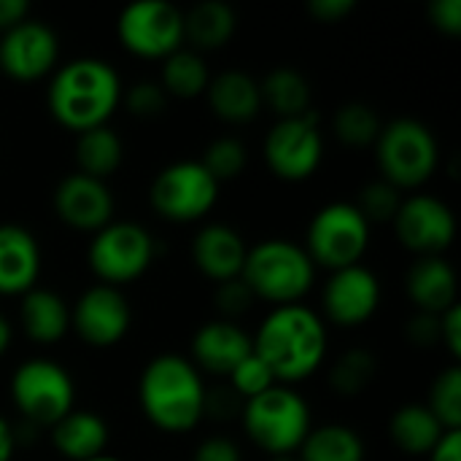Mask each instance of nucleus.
<instances>
[{
    "label": "nucleus",
    "instance_id": "nucleus-1",
    "mask_svg": "<svg viewBox=\"0 0 461 461\" xmlns=\"http://www.w3.org/2000/svg\"><path fill=\"white\" fill-rule=\"evenodd\" d=\"M254 354L270 367L278 384H297L313 375L327 359V321L308 305H278L257 327Z\"/></svg>",
    "mask_w": 461,
    "mask_h": 461
},
{
    "label": "nucleus",
    "instance_id": "nucleus-2",
    "mask_svg": "<svg viewBox=\"0 0 461 461\" xmlns=\"http://www.w3.org/2000/svg\"><path fill=\"white\" fill-rule=\"evenodd\" d=\"M124 95L116 68L100 57H76L51 73L46 105L51 116L76 135L108 124Z\"/></svg>",
    "mask_w": 461,
    "mask_h": 461
},
{
    "label": "nucleus",
    "instance_id": "nucleus-3",
    "mask_svg": "<svg viewBox=\"0 0 461 461\" xmlns=\"http://www.w3.org/2000/svg\"><path fill=\"white\" fill-rule=\"evenodd\" d=\"M208 389L203 373L181 354L154 357L138 381L143 416L167 435H186L205 419Z\"/></svg>",
    "mask_w": 461,
    "mask_h": 461
},
{
    "label": "nucleus",
    "instance_id": "nucleus-4",
    "mask_svg": "<svg viewBox=\"0 0 461 461\" xmlns=\"http://www.w3.org/2000/svg\"><path fill=\"white\" fill-rule=\"evenodd\" d=\"M240 278L254 300H265L273 308L294 305L311 292L316 265L303 246L284 238H267L249 249Z\"/></svg>",
    "mask_w": 461,
    "mask_h": 461
},
{
    "label": "nucleus",
    "instance_id": "nucleus-5",
    "mask_svg": "<svg viewBox=\"0 0 461 461\" xmlns=\"http://www.w3.org/2000/svg\"><path fill=\"white\" fill-rule=\"evenodd\" d=\"M243 429L270 456H292L313 429L305 397L284 384L243 402Z\"/></svg>",
    "mask_w": 461,
    "mask_h": 461
},
{
    "label": "nucleus",
    "instance_id": "nucleus-6",
    "mask_svg": "<svg viewBox=\"0 0 461 461\" xmlns=\"http://www.w3.org/2000/svg\"><path fill=\"white\" fill-rule=\"evenodd\" d=\"M375 157L384 181L402 192L416 189L432 178V173L438 170L440 149L435 132L424 122L413 116H400L381 127V135L375 140Z\"/></svg>",
    "mask_w": 461,
    "mask_h": 461
},
{
    "label": "nucleus",
    "instance_id": "nucleus-7",
    "mask_svg": "<svg viewBox=\"0 0 461 461\" xmlns=\"http://www.w3.org/2000/svg\"><path fill=\"white\" fill-rule=\"evenodd\" d=\"M370 246V224L359 213L357 203H327L313 213L305 230V251L313 265L340 270L359 265Z\"/></svg>",
    "mask_w": 461,
    "mask_h": 461
},
{
    "label": "nucleus",
    "instance_id": "nucleus-8",
    "mask_svg": "<svg viewBox=\"0 0 461 461\" xmlns=\"http://www.w3.org/2000/svg\"><path fill=\"white\" fill-rule=\"evenodd\" d=\"M157 246L151 232L138 221H108L97 230L86 249V262L100 284L124 286L138 281L154 262Z\"/></svg>",
    "mask_w": 461,
    "mask_h": 461
},
{
    "label": "nucleus",
    "instance_id": "nucleus-9",
    "mask_svg": "<svg viewBox=\"0 0 461 461\" xmlns=\"http://www.w3.org/2000/svg\"><path fill=\"white\" fill-rule=\"evenodd\" d=\"M11 400L16 411L41 427H51L73 411L76 384L70 373L46 357L24 359L11 375Z\"/></svg>",
    "mask_w": 461,
    "mask_h": 461
},
{
    "label": "nucleus",
    "instance_id": "nucleus-10",
    "mask_svg": "<svg viewBox=\"0 0 461 461\" xmlns=\"http://www.w3.org/2000/svg\"><path fill=\"white\" fill-rule=\"evenodd\" d=\"M219 186L221 184L203 167L200 159H178L154 176L149 203L162 219L189 224L211 213L219 200Z\"/></svg>",
    "mask_w": 461,
    "mask_h": 461
},
{
    "label": "nucleus",
    "instance_id": "nucleus-11",
    "mask_svg": "<svg viewBox=\"0 0 461 461\" xmlns=\"http://www.w3.org/2000/svg\"><path fill=\"white\" fill-rule=\"evenodd\" d=\"M116 32L130 54L165 59L184 46V11L167 0H138L119 14Z\"/></svg>",
    "mask_w": 461,
    "mask_h": 461
},
{
    "label": "nucleus",
    "instance_id": "nucleus-12",
    "mask_svg": "<svg viewBox=\"0 0 461 461\" xmlns=\"http://www.w3.org/2000/svg\"><path fill=\"white\" fill-rule=\"evenodd\" d=\"M262 154L273 176H278L281 181L311 178L324 157V138L316 111L305 116L278 119L265 135Z\"/></svg>",
    "mask_w": 461,
    "mask_h": 461
},
{
    "label": "nucleus",
    "instance_id": "nucleus-13",
    "mask_svg": "<svg viewBox=\"0 0 461 461\" xmlns=\"http://www.w3.org/2000/svg\"><path fill=\"white\" fill-rule=\"evenodd\" d=\"M392 224L400 243L421 257H440L456 238V216L435 194L402 197Z\"/></svg>",
    "mask_w": 461,
    "mask_h": 461
},
{
    "label": "nucleus",
    "instance_id": "nucleus-14",
    "mask_svg": "<svg viewBox=\"0 0 461 461\" xmlns=\"http://www.w3.org/2000/svg\"><path fill=\"white\" fill-rule=\"evenodd\" d=\"M59 38L41 19H24L0 38V73L16 81H38L57 70Z\"/></svg>",
    "mask_w": 461,
    "mask_h": 461
},
{
    "label": "nucleus",
    "instance_id": "nucleus-15",
    "mask_svg": "<svg viewBox=\"0 0 461 461\" xmlns=\"http://www.w3.org/2000/svg\"><path fill=\"white\" fill-rule=\"evenodd\" d=\"M321 308H324V319L332 321L335 327L343 330L362 327L381 308L378 276L362 262L332 270L321 292Z\"/></svg>",
    "mask_w": 461,
    "mask_h": 461
},
{
    "label": "nucleus",
    "instance_id": "nucleus-16",
    "mask_svg": "<svg viewBox=\"0 0 461 461\" xmlns=\"http://www.w3.org/2000/svg\"><path fill=\"white\" fill-rule=\"evenodd\" d=\"M132 321L130 303L122 289L108 284H95L76 300L70 311V327L92 348L116 346Z\"/></svg>",
    "mask_w": 461,
    "mask_h": 461
},
{
    "label": "nucleus",
    "instance_id": "nucleus-17",
    "mask_svg": "<svg viewBox=\"0 0 461 461\" xmlns=\"http://www.w3.org/2000/svg\"><path fill=\"white\" fill-rule=\"evenodd\" d=\"M54 211L62 224L95 235L108 221H113V194L105 181L76 170L57 184Z\"/></svg>",
    "mask_w": 461,
    "mask_h": 461
},
{
    "label": "nucleus",
    "instance_id": "nucleus-18",
    "mask_svg": "<svg viewBox=\"0 0 461 461\" xmlns=\"http://www.w3.org/2000/svg\"><path fill=\"white\" fill-rule=\"evenodd\" d=\"M251 351V335L227 319H211L192 335V365L200 373L230 375Z\"/></svg>",
    "mask_w": 461,
    "mask_h": 461
},
{
    "label": "nucleus",
    "instance_id": "nucleus-19",
    "mask_svg": "<svg viewBox=\"0 0 461 461\" xmlns=\"http://www.w3.org/2000/svg\"><path fill=\"white\" fill-rule=\"evenodd\" d=\"M246 254H249V246H246L243 235L235 227L221 224V221L200 227L192 240L194 267L216 284L240 278Z\"/></svg>",
    "mask_w": 461,
    "mask_h": 461
},
{
    "label": "nucleus",
    "instance_id": "nucleus-20",
    "mask_svg": "<svg viewBox=\"0 0 461 461\" xmlns=\"http://www.w3.org/2000/svg\"><path fill=\"white\" fill-rule=\"evenodd\" d=\"M41 276V246L22 224H0V294H27Z\"/></svg>",
    "mask_w": 461,
    "mask_h": 461
},
{
    "label": "nucleus",
    "instance_id": "nucleus-21",
    "mask_svg": "<svg viewBox=\"0 0 461 461\" xmlns=\"http://www.w3.org/2000/svg\"><path fill=\"white\" fill-rule=\"evenodd\" d=\"M405 289L419 313L440 316L459 303L456 270L443 257H421L413 262L405 278Z\"/></svg>",
    "mask_w": 461,
    "mask_h": 461
},
{
    "label": "nucleus",
    "instance_id": "nucleus-22",
    "mask_svg": "<svg viewBox=\"0 0 461 461\" xmlns=\"http://www.w3.org/2000/svg\"><path fill=\"white\" fill-rule=\"evenodd\" d=\"M51 443L68 461H89L105 454L108 424L92 411H70L51 424Z\"/></svg>",
    "mask_w": 461,
    "mask_h": 461
},
{
    "label": "nucleus",
    "instance_id": "nucleus-23",
    "mask_svg": "<svg viewBox=\"0 0 461 461\" xmlns=\"http://www.w3.org/2000/svg\"><path fill=\"white\" fill-rule=\"evenodd\" d=\"M205 95H208L211 111L230 124L251 122L262 111L259 81L249 76L246 70H224L213 76Z\"/></svg>",
    "mask_w": 461,
    "mask_h": 461
},
{
    "label": "nucleus",
    "instance_id": "nucleus-24",
    "mask_svg": "<svg viewBox=\"0 0 461 461\" xmlns=\"http://www.w3.org/2000/svg\"><path fill=\"white\" fill-rule=\"evenodd\" d=\"M19 324L35 343H57L70 330V305L51 289H30L19 303Z\"/></svg>",
    "mask_w": 461,
    "mask_h": 461
},
{
    "label": "nucleus",
    "instance_id": "nucleus-25",
    "mask_svg": "<svg viewBox=\"0 0 461 461\" xmlns=\"http://www.w3.org/2000/svg\"><path fill=\"white\" fill-rule=\"evenodd\" d=\"M446 432L424 402H408L389 419V438L408 456H429Z\"/></svg>",
    "mask_w": 461,
    "mask_h": 461
},
{
    "label": "nucleus",
    "instance_id": "nucleus-26",
    "mask_svg": "<svg viewBox=\"0 0 461 461\" xmlns=\"http://www.w3.org/2000/svg\"><path fill=\"white\" fill-rule=\"evenodd\" d=\"M235 27L238 16L232 5L221 0L197 3L184 14V41H189L194 51H213L227 46L235 35Z\"/></svg>",
    "mask_w": 461,
    "mask_h": 461
},
{
    "label": "nucleus",
    "instance_id": "nucleus-27",
    "mask_svg": "<svg viewBox=\"0 0 461 461\" xmlns=\"http://www.w3.org/2000/svg\"><path fill=\"white\" fill-rule=\"evenodd\" d=\"M259 92H262V105L278 113V119L311 113L313 89H311V81L297 68L284 65V68L270 70L259 81Z\"/></svg>",
    "mask_w": 461,
    "mask_h": 461
},
{
    "label": "nucleus",
    "instance_id": "nucleus-28",
    "mask_svg": "<svg viewBox=\"0 0 461 461\" xmlns=\"http://www.w3.org/2000/svg\"><path fill=\"white\" fill-rule=\"evenodd\" d=\"M122 159H124V143L113 127L100 124V127L78 132V138H76L78 173L105 181L108 176H113L119 170Z\"/></svg>",
    "mask_w": 461,
    "mask_h": 461
},
{
    "label": "nucleus",
    "instance_id": "nucleus-29",
    "mask_svg": "<svg viewBox=\"0 0 461 461\" xmlns=\"http://www.w3.org/2000/svg\"><path fill=\"white\" fill-rule=\"evenodd\" d=\"M300 461H365V440L354 427L346 424H321L308 432L303 440Z\"/></svg>",
    "mask_w": 461,
    "mask_h": 461
},
{
    "label": "nucleus",
    "instance_id": "nucleus-30",
    "mask_svg": "<svg viewBox=\"0 0 461 461\" xmlns=\"http://www.w3.org/2000/svg\"><path fill=\"white\" fill-rule=\"evenodd\" d=\"M159 84L167 97H181V100L200 97L211 84L205 57L194 49L181 46L178 51H173L162 59V81Z\"/></svg>",
    "mask_w": 461,
    "mask_h": 461
},
{
    "label": "nucleus",
    "instance_id": "nucleus-31",
    "mask_svg": "<svg viewBox=\"0 0 461 461\" xmlns=\"http://www.w3.org/2000/svg\"><path fill=\"white\" fill-rule=\"evenodd\" d=\"M378 375V359L367 348H351L330 367V386L340 397H359Z\"/></svg>",
    "mask_w": 461,
    "mask_h": 461
},
{
    "label": "nucleus",
    "instance_id": "nucleus-32",
    "mask_svg": "<svg viewBox=\"0 0 461 461\" xmlns=\"http://www.w3.org/2000/svg\"><path fill=\"white\" fill-rule=\"evenodd\" d=\"M381 127L384 122L375 113V108L362 100L343 103L335 113V135L340 138V143L354 149L373 146L381 135Z\"/></svg>",
    "mask_w": 461,
    "mask_h": 461
},
{
    "label": "nucleus",
    "instance_id": "nucleus-33",
    "mask_svg": "<svg viewBox=\"0 0 461 461\" xmlns=\"http://www.w3.org/2000/svg\"><path fill=\"white\" fill-rule=\"evenodd\" d=\"M443 429H461V370L456 365L446 367L429 389V400L424 402Z\"/></svg>",
    "mask_w": 461,
    "mask_h": 461
},
{
    "label": "nucleus",
    "instance_id": "nucleus-34",
    "mask_svg": "<svg viewBox=\"0 0 461 461\" xmlns=\"http://www.w3.org/2000/svg\"><path fill=\"white\" fill-rule=\"evenodd\" d=\"M200 162H203V167L219 184H224V181L238 178L246 170V165H249V149H246L243 140H238L232 135H221L213 143H208V149L203 151V159Z\"/></svg>",
    "mask_w": 461,
    "mask_h": 461
},
{
    "label": "nucleus",
    "instance_id": "nucleus-35",
    "mask_svg": "<svg viewBox=\"0 0 461 461\" xmlns=\"http://www.w3.org/2000/svg\"><path fill=\"white\" fill-rule=\"evenodd\" d=\"M400 203H402V192L397 186H392L389 181L381 178V181L365 184L357 208L367 219V224H386V221L394 219Z\"/></svg>",
    "mask_w": 461,
    "mask_h": 461
},
{
    "label": "nucleus",
    "instance_id": "nucleus-36",
    "mask_svg": "<svg viewBox=\"0 0 461 461\" xmlns=\"http://www.w3.org/2000/svg\"><path fill=\"white\" fill-rule=\"evenodd\" d=\"M227 378L232 384V394L240 397V400H246V402L254 400V397H259L262 392H267V389H273L278 384L276 375L270 373V367L254 351L243 362H238V367Z\"/></svg>",
    "mask_w": 461,
    "mask_h": 461
},
{
    "label": "nucleus",
    "instance_id": "nucleus-37",
    "mask_svg": "<svg viewBox=\"0 0 461 461\" xmlns=\"http://www.w3.org/2000/svg\"><path fill=\"white\" fill-rule=\"evenodd\" d=\"M122 103L127 105V111L132 116L151 119V116H159L167 108V95H165L159 81H135L122 95Z\"/></svg>",
    "mask_w": 461,
    "mask_h": 461
},
{
    "label": "nucleus",
    "instance_id": "nucleus-38",
    "mask_svg": "<svg viewBox=\"0 0 461 461\" xmlns=\"http://www.w3.org/2000/svg\"><path fill=\"white\" fill-rule=\"evenodd\" d=\"M251 305H254V294L243 284V278H232V281H224V284H216V311L221 313V319L235 321L238 316L249 313Z\"/></svg>",
    "mask_w": 461,
    "mask_h": 461
},
{
    "label": "nucleus",
    "instance_id": "nucleus-39",
    "mask_svg": "<svg viewBox=\"0 0 461 461\" xmlns=\"http://www.w3.org/2000/svg\"><path fill=\"white\" fill-rule=\"evenodd\" d=\"M405 335L413 346L419 348H432L440 343V316L432 313H416L408 319Z\"/></svg>",
    "mask_w": 461,
    "mask_h": 461
},
{
    "label": "nucleus",
    "instance_id": "nucleus-40",
    "mask_svg": "<svg viewBox=\"0 0 461 461\" xmlns=\"http://www.w3.org/2000/svg\"><path fill=\"white\" fill-rule=\"evenodd\" d=\"M429 22L446 35H459L461 0H432L429 3Z\"/></svg>",
    "mask_w": 461,
    "mask_h": 461
},
{
    "label": "nucleus",
    "instance_id": "nucleus-41",
    "mask_svg": "<svg viewBox=\"0 0 461 461\" xmlns=\"http://www.w3.org/2000/svg\"><path fill=\"white\" fill-rule=\"evenodd\" d=\"M192 461H243L240 448L230 438H208L194 448Z\"/></svg>",
    "mask_w": 461,
    "mask_h": 461
},
{
    "label": "nucleus",
    "instance_id": "nucleus-42",
    "mask_svg": "<svg viewBox=\"0 0 461 461\" xmlns=\"http://www.w3.org/2000/svg\"><path fill=\"white\" fill-rule=\"evenodd\" d=\"M440 343L451 351L454 359L461 357V308L459 303L440 313Z\"/></svg>",
    "mask_w": 461,
    "mask_h": 461
},
{
    "label": "nucleus",
    "instance_id": "nucleus-43",
    "mask_svg": "<svg viewBox=\"0 0 461 461\" xmlns=\"http://www.w3.org/2000/svg\"><path fill=\"white\" fill-rule=\"evenodd\" d=\"M354 8H357V0H311L308 3L311 16H316L319 22H327V24L346 19Z\"/></svg>",
    "mask_w": 461,
    "mask_h": 461
},
{
    "label": "nucleus",
    "instance_id": "nucleus-44",
    "mask_svg": "<svg viewBox=\"0 0 461 461\" xmlns=\"http://www.w3.org/2000/svg\"><path fill=\"white\" fill-rule=\"evenodd\" d=\"M429 461H461V429H448L432 448Z\"/></svg>",
    "mask_w": 461,
    "mask_h": 461
},
{
    "label": "nucleus",
    "instance_id": "nucleus-45",
    "mask_svg": "<svg viewBox=\"0 0 461 461\" xmlns=\"http://www.w3.org/2000/svg\"><path fill=\"white\" fill-rule=\"evenodd\" d=\"M30 16V5L24 0H0V30H11Z\"/></svg>",
    "mask_w": 461,
    "mask_h": 461
},
{
    "label": "nucleus",
    "instance_id": "nucleus-46",
    "mask_svg": "<svg viewBox=\"0 0 461 461\" xmlns=\"http://www.w3.org/2000/svg\"><path fill=\"white\" fill-rule=\"evenodd\" d=\"M14 451H16V432H14V427L0 416V461L14 459Z\"/></svg>",
    "mask_w": 461,
    "mask_h": 461
},
{
    "label": "nucleus",
    "instance_id": "nucleus-47",
    "mask_svg": "<svg viewBox=\"0 0 461 461\" xmlns=\"http://www.w3.org/2000/svg\"><path fill=\"white\" fill-rule=\"evenodd\" d=\"M11 335H14V330H11L8 319L0 313V357L8 351V346H11Z\"/></svg>",
    "mask_w": 461,
    "mask_h": 461
},
{
    "label": "nucleus",
    "instance_id": "nucleus-48",
    "mask_svg": "<svg viewBox=\"0 0 461 461\" xmlns=\"http://www.w3.org/2000/svg\"><path fill=\"white\" fill-rule=\"evenodd\" d=\"M89 461H122V459H116V456H108V454H103V456H97V459H89Z\"/></svg>",
    "mask_w": 461,
    "mask_h": 461
},
{
    "label": "nucleus",
    "instance_id": "nucleus-49",
    "mask_svg": "<svg viewBox=\"0 0 461 461\" xmlns=\"http://www.w3.org/2000/svg\"><path fill=\"white\" fill-rule=\"evenodd\" d=\"M270 461H300L297 456H273Z\"/></svg>",
    "mask_w": 461,
    "mask_h": 461
}]
</instances>
